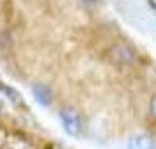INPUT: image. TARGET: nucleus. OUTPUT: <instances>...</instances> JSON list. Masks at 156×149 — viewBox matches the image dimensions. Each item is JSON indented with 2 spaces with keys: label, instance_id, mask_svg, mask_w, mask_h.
<instances>
[{
  "label": "nucleus",
  "instance_id": "1",
  "mask_svg": "<svg viewBox=\"0 0 156 149\" xmlns=\"http://www.w3.org/2000/svg\"><path fill=\"white\" fill-rule=\"evenodd\" d=\"M107 58L109 62L114 65H119V67H130V65L135 63L137 60V55L132 48H128L125 44H114L109 48L107 51Z\"/></svg>",
  "mask_w": 156,
  "mask_h": 149
},
{
  "label": "nucleus",
  "instance_id": "2",
  "mask_svg": "<svg viewBox=\"0 0 156 149\" xmlns=\"http://www.w3.org/2000/svg\"><path fill=\"white\" fill-rule=\"evenodd\" d=\"M60 121H62V126L69 135L72 137H79L81 132H83V123H81V118L79 114L70 109V107H65L60 111Z\"/></svg>",
  "mask_w": 156,
  "mask_h": 149
},
{
  "label": "nucleus",
  "instance_id": "3",
  "mask_svg": "<svg viewBox=\"0 0 156 149\" xmlns=\"http://www.w3.org/2000/svg\"><path fill=\"white\" fill-rule=\"evenodd\" d=\"M32 95L39 105L42 107H49L53 104V91L48 84L44 83H34L32 84Z\"/></svg>",
  "mask_w": 156,
  "mask_h": 149
},
{
  "label": "nucleus",
  "instance_id": "4",
  "mask_svg": "<svg viewBox=\"0 0 156 149\" xmlns=\"http://www.w3.org/2000/svg\"><path fill=\"white\" fill-rule=\"evenodd\" d=\"M128 149H156V144L146 135H137L128 140Z\"/></svg>",
  "mask_w": 156,
  "mask_h": 149
},
{
  "label": "nucleus",
  "instance_id": "5",
  "mask_svg": "<svg viewBox=\"0 0 156 149\" xmlns=\"http://www.w3.org/2000/svg\"><path fill=\"white\" fill-rule=\"evenodd\" d=\"M0 91L4 93L5 97H7L14 105H20V107H23L25 109V102H23V98H21V95L16 91L14 88H11V86H7V84H4V83H0Z\"/></svg>",
  "mask_w": 156,
  "mask_h": 149
},
{
  "label": "nucleus",
  "instance_id": "6",
  "mask_svg": "<svg viewBox=\"0 0 156 149\" xmlns=\"http://www.w3.org/2000/svg\"><path fill=\"white\" fill-rule=\"evenodd\" d=\"M149 112H151V116L156 119V97H153L151 102H149Z\"/></svg>",
  "mask_w": 156,
  "mask_h": 149
},
{
  "label": "nucleus",
  "instance_id": "7",
  "mask_svg": "<svg viewBox=\"0 0 156 149\" xmlns=\"http://www.w3.org/2000/svg\"><path fill=\"white\" fill-rule=\"evenodd\" d=\"M83 2H84V4H97L98 0H83Z\"/></svg>",
  "mask_w": 156,
  "mask_h": 149
}]
</instances>
